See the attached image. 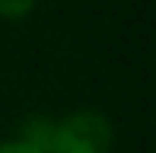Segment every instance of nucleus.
Listing matches in <instances>:
<instances>
[{"label": "nucleus", "instance_id": "obj_2", "mask_svg": "<svg viewBox=\"0 0 156 153\" xmlns=\"http://www.w3.org/2000/svg\"><path fill=\"white\" fill-rule=\"evenodd\" d=\"M38 6V0H0V19L3 23H23Z\"/></svg>", "mask_w": 156, "mask_h": 153}, {"label": "nucleus", "instance_id": "obj_3", "mask_svg": "<svg viewBox=\"0 0 156 153\" xmlns=\"http://www.w3.org/2000/svg\"><path fill=\"white\" fill-rule=\"evenodd\" d=\"M0 153H45V150H38L23 137H6V141H0Z\"/></svg>", "mask_w": 156, "mask_h": 153}, {"label": "nucleus", "instance_id": "obj_1", "mask_svg": "<svg viewBox=\"0 0 156 153\" xmlns=\"http://www.w3.org/2000/svg\"><path fill=\"white\" fill-rule=\"evenodd\" d=\"M115 128L96 109H73L51 121L45 153H112Z\"/></svg>", "mask_w": 156, "mask_h": 153}]
</instances>
